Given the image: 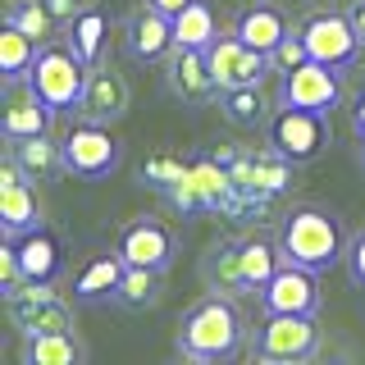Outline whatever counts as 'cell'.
I'll return each instance as SVG.
<instances>
[{
    "instance_id": "1",
    "label": "cell",
    "mask_w": 365,
    "mask_h": 365,
    "mask_svg": "<svg viewBox=\"0 0 365 365\" xmlns=\"http://www.w3.org/2000/svg\"><path fill=\"white\" fill-rule=\"evenodd\" d=\"M242 334H247V319L237 311L233 297H201L178 324V347L182 356L192 361H228L237 347H242Z\"/></svg>"
},
{
    "instance_id": "2",
    "label": "cell",
    "mask_w": 365,
    "mask_h": 365,
    "mask_svg": "<svg viewBox=\"0 0 365 365\" xmlns=\"http://www.w3.org/2000/svg\"><path fill=\"white\" fill-rule=\"evenodd\" d=\"M279 247H283V260L306 265L315 274L334 269L338 260L347 256L342 224H338L334 210H324V205H297L288 220H283V228H279Z\"/></svg>"
},
{
    "instance_id": "3",
    "label": "cell",
    "mask_w": 365,
    "mask_h": 365,
    "mask_svg": "<svg viewBox=\"0 0 365 365\" xmlns=\"http://www.w3.org/2000/svg\"><path fill=\"white\" fill-rule=\"evenodd\" d=\"M91 64L73 51L68 41H46L37 51V64H32L28 83L37 87V96L51 110H78L83 106V91H87Z\"/></svg>"
},
{
    "instance_id": "4",
    "label": "cell",
    "mask_w": 365,
    "mask_h": 365,
    "mask_svg": "<svg viewBox=\"0 0 365 365\" xmlns=\"http://www.w3.org/2000/svg\"><path fill=\"white\" fill-rule=\"evenodd\" d=\"M319 351V324L315 315H297V311H265V324L256 334V356L274 365H297L311 361Z\"/></svg>"
},
{
    "instance_id": "5",
    "label": "cell",
    "mask_w": 365,
    "mask_h": 365,
    "mask_svg": "<svg viewBox=\"0 0 365 365\" xmlns=\"http://www.w3.org/2000/svg\"><path fill=\"white\" fill-rule=\"evenodd\" d=\"M269 146L292 165H311L329 146V114L324 110H297L279 106L269 114Z\"/></svg>"
},
{
    "instance_id": "6",
    "label": "cell",
    "mask_w": 365,
    "mask_h": 365,
    "mask_svg": "<svg viewBox=\"0 0 365 365\" xmlns=\"http://www.w3.org/2000/svg\"><path fill=\"white\" fill-rule=\"evenodd\" d=\"M60 146H64V169L68 174H78V178H106L119 169V137L110 133V123H101V119H83V123H73L64 137H60Z\"/></svg>"
},
{
    "instance_id": "7",
    "label": "cell",
    "mask_w": 365,
    "mask_h": 365,
    "mask_svg": "<svg viewBox=\"0 0 365 365\" xmlns=\"http://www.w3.org/2000/svg\"><path fill=\"white\" fill-rule=\"evenodd\" d=\"M342 101V73L334 64L319 60H302L297 68H283L279 91H274V106H297V110H334Z\"/></svg>"
},
{
    "instance_id": "8",
    "label": "cell",
    "mask_w": 365,
    "mask_h": 365,
    "mask_svg": "<svg viewBox=\"0 0 365 365\" xmlns=\"http://www.w3.org/2000/svg\"><path fill=\"white\" fill-rule=\"evenodd\" d=\"M9 319L23 329V334H51V329H73V306L64 302L51 283H19L14 292H5Z\"/></svg>"
},
{
    "instance_id": "9",
    "label": "cell",
    "mask_w": 365,
    "mask_h": 365,
    "mask_svg": "<svg viewBox=\"0 0 365 365\" xmlns=\"http://www.w3.org/2000/svg\"><path fill=\"white\" fill-rule=\"evenodd\" d=\"M297 32H302L311 60H319V64L347 68V64H356V55H361V37H356V28H351V19L334 14V9H315V14H306Z\"/></svg>"
},
{
    "instance_id": "10",
    "label": "cell",
    "mask_w": 365,
    "mask_h": 365,
    "mask_svg": "<svg viewBox=\"0 0 365 365\" xmlns=\"http://www.w3.org/2000/svg\"><path fill=\"white\" fill-rule=\"evenodd\" d=\"M205 64H210L215 87L228 91V87H256L260 78H265V68H269V55L251 51V46L233 32V37H215V46L205 51Z\"/></svg>"
},
{
    "instance_id": "11",
    "label": "cell",
    "mask_w": 365,
    "mask_h": 365,
    "mask_svg": "<svg viewBox=\"0 0 365 365\" xmlns=\"http://www.w3.org/2000/svg\"><path fill=\"white\" fill-rule=\"evenodd\" d=\"M174 19L165 14V9H155V5H142V9H133L128 23H123V51L133 55L137 64H160V60H169L174 55Z\"/></svg>"
},
{
    "instance_id": "12",
    "label": "cell",
    "mask_w": 365,
    "mask_h": 365,
    "mask_svg": "<svg viewBox=\"0 0 365 365\" xmlns=\"http://www.w3.org/2000/svg\"><path fill=\"white\" fill-rule=\"evenodd\" d=\"M260 306L265 311H297V315H315L319 311V274L306 265L283 260L279 274L260 288Z\"/></svg>"
},
{
    "instance_id": "13",
    "label": "cell",
    "mask_w": 365,
    "mask_h": 365,
    "mask_svg": "<svg viewBox=\"0 0 365 365\" xmlns=\"http://www.w3.org/2000/svg\"><path fill=\"white\" fill-rule=\"evenodd\" d=\"M51 106L37 96V87L23 83H5V106H0V133L5 142H23V137H41L51 133Z\"/></svg>"
},
{
    "instance_id": "14",
    "label": "cell",
    "mask_w": 365,
    "mask_h": 365,
    "mask_svg": "<svg viewBox=\"0 0 365 365\" xmlns=\"http://www.w3.org/2000/svg\"><path fill=\"white\" fill-rule=\"evenodd\" d=\"M28 182L32 178L19 169V160L5 155V165H0V228H5L9 237H19V233H28V228L41 224V205H37Z\"/></svg>"
},
{
    "instance_id": "15",
    "label": "cell",
    "mask_w": 365,
    "mask_h": 365,
    "mask_svg": "<svg viewBox=\"0 0 365 365\" xmlns=\"http://www.w3.org/2000/svg\"><path fill=\"white\" fill-rule=\"evenodd\" d=\"M114 251H119L128 265L169 269V260H174V233H169V224H160V220H133V224H123Z\"/></svg>"
},
{
    "instance_id": "16",
    "label": "cell",
    "mask_w": 365,
    "mask_h": 365,
    "mask_svg": "<svg viewBox=\"0 0 365 365\" xmlns=\"http://www.w3.org/2000/svg\"><path fill=\"white\" fill-rule=\"evenodd\" d=\"M78 114H83V119H101V123L123 119V114H128V83H123V73H114L106 64H91V78H87Z\"/></svg>"
},
{
    "instance_id": "17",
    "label": "cell",
    "mask_w": 365,
    "mask_h": 365,
    "mask_svg": "<svg viewBox=\"0 0 365 365\" xmlns=\"http://www.w3.org/2000/svg\"><path fill=\"white\" fill-rule=\"evenodd\" d=\"M14 242H19V260H23V274H28V279H37V283H55V279H60L64 242H60L55 228L37 224V228H28V233H19Z\"/></svg>"
},
{
    "instance_id": "18",
    "label": "cell",
    "mask_w": 365,
    "mask_h": 365,
    "mask_svg": "<svg viewBox=\"0 0 365 365\" xmlns=\"http://www.w3.org/2000/svg\"><path fill=\"white\" fill-rule=\"evenodd\" d=\"M233 32L251 46V51L274 55L279 41L288 37V14H283L279 5H251V9H242V14L233 19Z\"/></svg>"
},
{
    "instance_id": "19",
    "label": "cell",
    "mask_w": 365,
    "mask_h": 365,
    "mask_svg": "<svg viewBox=\"0 0 365 365\" xmlns=\"http://www.w3.org/2000/svg\"><path fill=\"white\" fill-rule=\"evenodd\" d=\"M169 91L182 101H205L215 96V78H210V64H205V51H182L174 46V55H169Z\"/></svg>"
},
{
    "instance_id": "20",
    "label": "cell",
    "mask_w": 365,
    "mask_h": 365,
    "mask_svg": "<svg viewBox=\"0 0 365 365\" xmlns=\"http://www.w3.org/2000/svg\"><path fill=\"white\" fill-rule=\"evenodd\" d=\"M87 347L73 338V329L51 334H23V365H83Z\"/></svg>"
},
{
    "instance_id": "21",
    "label": "cell",
    "mask_w": 365,
    "mask_h": 365,
    "mask_svg": "<svg viewBox=\"0 0 365 365\" xmlns=\"http://www.w3.org/2000/svg\"><path fill=\"white\" fill-rule=\"evenodd\" d=\"M123 269H128V260H123L119 251H114V256H91L87 269L78 274V283H73V297L78 302H106V297L119 292Z\"/></svg>"
},
{
    "instance_id": "22",
    "label": "cell",
    "mask_w": 365,
    "mask_h": 365,
    "mask_svg": "<svg viewBox=\"0 0 365 365\" xmlns=\"http://www.w3.org/2000/svg\"><path fill=\"white\" fill-rule=\"evenodd\" d=\"M9 155L19 160V169L28 178H55L64 169V146L51 142V133L41 137H23V142H9Z\"/></svg>"
},
{
    "instance_id": "23",
    "label": "cell",
    "mask_w": 365,
    "mask_h": 365,
    "mask_svg": "<svg viewBox=\"0 0 365 365\" xmlns=\"http://www.w3.org/2000/svg\"><path fill=\"white\" fill-rule=\"evenodd\" d=\"M37 51H41L37 37H28L23 28L5 23L0 28V73H5V83H23L32 73V64H37Z\"/></svg>"
},
{
    "instance_id": "24",
    "label": "cell",
    "mask_w": 365,
    "mask_h": 365,
    "mask_svg": "<svg viewBox=\"0 0 365 365\" xmlns=\"http://www.w3.org/2000/svg\"><path fill=\"white\" fill-rule=\"evenodd\" d=\"M237 256H242V274H247V288H265V283L279 274L283 265V247L279 242H269V237H260V233H251L237 242Z\"/></svg>"
},
{
    "instance_id": "25",
    "label": "cell",
    "mask_w": 365,
    "mask_h": 365,
    "mask_svg": "<svg viewBox=\"0 0 365 365\" xmlns=\"http://www.w3.org/2000/svg\"><path fill=\"white\" fill-rule=\"evenodd\" d=\"M215 37H220V23H215V9L205 0H192L182 14H174V41L182 51H210Z\"/></svg>"
},
{
    "instance_id": "26",
    "label": "cell",
    "mask_w": 365,
    "mask_h": 365,
    "mask_svg": "<svg viewBox=\"0 0 365 365\" xmlns=\"http://www.w3.org/2000/svg\"><path fill=\"white\" fill-rule=\"evenodd\" d=\"M106 32L110 23L101 9H83L73 23H68V46H73L78 55H83L87 64H101V51H106Z\"/></svg>"
},
{
    "instance_id": "27",
    "label": "cell",
    "mask_w": 365,
    "mask_h": 365,
    "mask_svg": "<svg viewBox=\"0 0 365 365\" xmlns=\"http://www.w3.org/2000/svg\"><path fill=\"white\" fill-rule=\"evenodd\" d=\"M5 23L23 28L28 37H37L41 46H46V41H55V28H60L46 0H9V5H5Z\"/></svg>"
},
{
    "instance_id": "28",
    "label": "cell",
    "mask_w": 365,
    "mask_h": 365,
    "mask_svg": "<svg viewBox=\"0 0 365 365\" xmlns=\"http://www.w3.org/2000/svg\"><path fill=\"white\" fill-rule=\"evenodd\" d=\"M220 110L228 123H237V128H256L260 119H265V96H260V83L256 87H228L220 91Z\"/></svg>"
},
{
    "instance_id": "29",
    "label": "cell",
    "mask_w": 365,
    "mask_h": 365,
    "mask_svg": "<svg viewBox=\"0 0 365 365\" xmlns=\"http://www.w3.org/2000/svg\"><path fill=\"white\" fill-rule=\"evenodd\" d=\"M114 302L133 306V311H146V306H155V302H160V269L128 265V269H123L119 292H114Z\"/></svg>"
},
{
    "instance_id": "30",
    "label": "cell",
    "mask_w": 365,
    "mask_h": 365,
    "mask_svg": "<svg viewBox=\"0 0 365 365\" xmlns=\"http://www.w3.org/2000/svg\"><path fill=\"white\" fill-rule=\"evenodd\" d=\"M205 279H210L215 292H233V288H247V274H242V256H237V242L233 247H215L210 260H205Z\"/></svg>"
},
{
    "instance_id": "31",
    "label": "cell",
    "mask_w": 365,
    "mask_h": 365,
    "mask_svg": "<svg viewBox=\"0 0 365 365\" xmlns=\"http://www.w3.org/2000/svg\"><path fill=\"white\" fill-rule=\"evenodd\" d=\"M19 283H28V274H23V260H19V242L14 237H0V292H14Z\"/></svg>"
},
{
    "instance_id": "32",
    "label": "cell",
    "mask_w": 365,
    "mask_h": 365,
    "mask_svg": "<svg viewBox=\"0 0 365 365\" xmlns=\"http://www.w3.org/2000/svg\"><path fill=\"white\" fill-rule=\"evenodd\" d=\"M302 60H311V51H306L302 32H297V37H292V32H288V37L279 41V51L269 55V64H279V68H297V64H302Z\"/></svg>"
},
{
    "instance_id": "33",
    "label": "cell",
    "mask_w": 365,
    "mask_h": 365,
    "mask_svg": "<svg viewBox=\"0 0 365 365\" xmlns=\"http://www.w3.org/2000/svg\"><path fill=\"white\" fill-rule=\"evenodd\" d=\"M347 274H351V283L356 288H365V233H356V237H347Z\"/></svg>"
},
{
    "instance_id": "34",
    "label": "cell",
    "mask_w": 365,
    "mask_h": 365,
    "mask_svg": "<svg viewBox=\"0 0 365 365\" xmlns=\"http://www.w3.org/2000/svg\"><path fill=\"white\" fill-rule=\"evenodd\" d=\"M46 5H51V14H55L60 28H68V23L83 14V0H46Z\"/></svg>"
},
{
    "instance_id": "35",
    "label": "cell",
    "mask_w": 365,
    "mask_h": 365,
    "mask_svg": "<svg viewBox=\"0 0 365 365\" xmlns=\"http://www.w3.org/2000/svg\"><path fill=\"white\" fill-rule=\"evenodd\" d=\"M347 19H351V28H356V37H361V46H365V0H356V5L347 9Z\"/></svg>"
},
{
    "instance_id": "36",
    "label": "cell",
    "mask_w": 365,
    "mask_h": 365,
    "mask_svg": "<svg viewBox=\"0 0 365 365\" xmlns=\"http://www.w3.org/2000/svg\"><path fill=\"white\" fill-rule=\"evenodd\" d=\"M146 5H155V9H165V14H169V19H174V14H182V9H187V5H192V0H146Z\"/></svg>"
},
{
    "instance_id": "37",
    "label": "cell",
    "mask_w": 365,
    "mask_h": 365,
    "mask_svg": "<svg viewBox=\"0 0 365 365\" xmlns=\"http://www.w3.org/2000/svg\"><path fill=\"white\" fill-rule=\"evenodd\" d=\"M351 128H365V87L356 91V101H351Z\"/></svg>"
},
{
    "instance_id": "38",
    "label": "cell",
    "mask_w": 365,
    "mask_h": 365,
    "mask_svg": "<svg viewBox=\"0 0 365 365\" xmlns=\"http://www.w3.org/2000/svg\"><path fill=\"white\" fill-rule=\"evenodd\" d=\"M356 137H361V151H365V128H356Z\"/></svg>"
}]
</instances>
